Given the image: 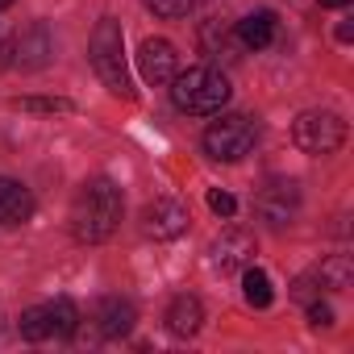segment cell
<instances>
[{"mask_svg": "<svg viewBox=\"0 0 354 354\" xmlns=\"http://www.w3.org/2000/svg\"><path fill=\"white\" fill-rule=\"evenodd\" d=\"M350 38H354V26H350V21H342V26H337V42H350Z\"/></svg>", "mask_w": 354, "mask_h": 354, "instance_id": "cb8c5ba5", "label": "cell"}, {"mask_svg": "<svg viewBox=\"0 0 354 354\" xmlns=\"http://www.w3.org/2000/svg\"><path fill=\"white\" fill-rule=\"evenodd\" d=\"M55 55V38L42 21L26 26L13 34V42L0 46V67H17V71H42Z\"/></svg>", "mask_w": 354, "mask_h": 354, "instance_id": "8992f818", "label": "cell"}, {"mask_svg": "<svg viewBox=\"0 0 354 354\" xmlns=\"http://www.w3.org/2000/svg\"><path fill=\"white\" fill-rule=\"evenodd\" d=\"M46 313H50V333L75 337V329H80V308H75L67 296H59L55 304H46Z\"/></svg>", "mask_w": 354, "mask_h": 354, "instance_id": "e0dca14e", "label": "cell"}, {"mask_svg": "<svg viewBox=\"0 0 354 354\" xmlns=\"http://www.w3.org/2000/svg\"><path fill=\"white\" fill-rule=\"evenodd\" d=\"M138 71H142L146 84L162 88V84L175 80V71H180V55H175V46L167 38H146L142 50H138Z\"/></svg>", "mask_w": 354, "mask_h": 354, "instance_id": "30bf717a", "label": "cell"}, {"mask_svg": "<svg viewBox=\"0 0 354 354\" xmlns=\"http://www.w3.org/2000/svg\"><path fill=\"white\" fill-rule=\"evenodd\" d=\"M88 59L100 75V84L121 96V100H133V80H129V63H125V38H121V26L113 17H104L88 42Z\"/></svg>", "mask_w": 354, "mask_h": 354, "instance_id": "3957f363", "label": "cell"}, {"mask_svg": "<svg viewBox=\"0 0 354 354\" xmlns=\"http://www.w3.org/2000/svg\"><path fill=\"white\" fill-rule=\"evenodd\" d=\"M308 325L329 329V325H333V308H329V304H321V300H313V304H308Z\"/></svg>", "mask_w": 354, "mask_h": 354, "instance_id": "603a6c76", "label": "cell"}, {"mask_svg": "<svg viewBox=\"0 0 354 354\" xmlns=\"http://www.w3.org/2000/svg\"><path fill=\"white\" fill-rule=\"evenodd\" d=\"M342 5H350V0H321V9H342Z\"/></svg>", "mask_w": 354, "mask_h": 354, "instance_id": "d4e9b609", "label": "cell"}, {"mask_svg": "<svg viewBox=\"0 0 354 354\" xmlns=\"http://www.w3.org/2000/svg\"><path fill=\"white\" fill-rule=\"evenodd\" d=\"M13 109H21V113H71L75 104L63 96H17Z\"/></svg>", "mask_w": 354, "mask_h": 354, "instance_id": "ffe728a7", "label": "cell"}, {"mask_svg": "<svg viewBox=\"0 0 354 354\" xmlns=\"http://www.w3.org/2000/svg\"><path fill=\"white\" fill-rule=\"evenodd\" d=\"M292 142H296L304 154H313V158L333 154V150H342V142H346V121H342L333 109H308V113L296 117Z\"/></svg>", "mask_w": 354, "mask_h": 354, "instance_id": "5b68a950", "label": "cell"}, {"mask_svg": "<svg viewBox=\"0 0 354 354\" xmlns=\"http://www.w3.org/2000/svg\"><path fill=\"white\" fill-rule=\"evenodd\" d=\"M205 325V304L196 300V296H175L171 300V308H167V329L175 333V337H192L196 329Z\"/></svg>", "mask_w": 354, "mask_h": 354, "instance_id": "4fadbf2b", "label": "cell"}, {"mask_svg": "<svg viewBox=\"0 0 354 354\" xmlns=\"http://www.w3.org/2000/svg\"><path fill=\"white\" fill-rule=\"evenodd\" d=\"M125 201L113 180H88L71 201V234L80 242H109L121 225Z\"/></svg>", "mask_w": 354, "mask_h": 354, "instance_id": "6da1fadb", "label": "cell"}, {"mask_svg": "<svg viewBox=\"0 0 354 354\" xmlns=\"http://www.w3.org/2000/svg\"><path fill=\"white\" fill-rule=\"evenodd\" d=\"M21 337L26 342H46L50 337V313H46V304H34V308L21 313Z\"/></svg>", "mask_w": 354, "mask_h": 354, "instance_id": "d6986e66", "label": "cell"}, {"mask_svg": "<svg viewBox=\"0 0 354 354\" xmlns=\"http://www.w3.org/2000/svg\"><path fill=\"white\" fill-rule=\"evenodd\" d=\"M34 217V192L9 175H0V225H26Z\"/></svg>", "mask_w": 354, "mask_h": 354, "instance_id": "8fae6325", "label": "cell"}, {"mask_svg": "<svg viewBox=\"0 0 354 354\" xmlns=\"http://www.w3.org/2000/svg\"><path fill=\"white\" fill-rule=\"evenodd\" d=\"M254 250H259V242H254L250 230H225V234L213 242L209 263H213L217 275H234V271H242V267L254 263Z\"/></svg>", "mask_w": 354, "mask_h": 354, "instance_id": "9c48e42d", "label": "cell"}, {"mask_svg": "<svg viewBox=\"0 0 354 354\" xmlns=\"http://www.w3.org/2000/svg\"><path fill=\"white\" fill-rule=\"evenodd\" d=\"M142 5H146L154 17H167V21H175V17H188L196 0H142Z\"/></svg>", "mask_w": 354, "mask_h": 354, "instance_id": "44dd1931", "label": "cell"}, {"mask_svg": "<svg viewBox=\"0 0 354 354\" xmlns=\"http://www.w3.org/2000/svg\"><path fill=\"white\" fill-rule=\"evenodd\" d=\"M96 321H100V333H104V337H125V333L133 329V321H138V308H133V300L104 296Z\"/></svg>", "mask_w": 354, "mask_h": 354, "instance_id": "7c38bea8", "label": "cell"}, {"mask_svg": "<svg viewBox=\"0 0 354 354\" xmlns=\"http://www.w3.org/2000/svg\"><path fill=\"white\" fill-rule=\"evenodd\" d=\"M209 209H213L217 217H234V213H238V201H234L230 192H221V188H213V192H209Z\"/></svg>", "mask_w": 354, "mask_h": 354, "instance_id": "7402d4cb", "label": "cell"}, {"mask_svg": "<svg viewBox=\"0 0 354 354\" xmlns=\"http://www.w3.org/2000/svg\"><path fill=\"white\" fill-rule=\"evenodd\" d=\"M9 5H17V0H0V9H9Z\"/></svg>", "mask_w": 354, "mask_h": 354, "instance_id": "484cf974", "label": "cell"}, {"mask_svg": "<svg viewBox=\"0 0 354 354\" xmlns=\"http://www.w3.org/2000/svg\"><path fill=\"white\" fill-rule=\"evenodd\" d=\"M238 42L246 50H267L275 42V13H250L238 21Z\"/></svg>", "mask_w": 354, "mask_h": 354, "instance_id": "5bb4252c", "label": "cell"}, {"mask_svg": "<svg viewBox=\"0 0 354 354\" xmlns=\"http://www.w3.org/2000/svg\"><path fill=\"white\" fill-rule=\"evenodd\" d=\"M317 279H321V288H329V292H346V288L354 283V263H350V254L325 259L321 271H317Z\"/></svg>", "mask_w": 354, "mask_h": 354, "instance_id": "2e32d148", "label": "cell"}, {"mask_svg": "<svg viewBox=\"0 0 354 354\" xmlns=\"http://www.w3.org/2000/svg\"><path fill=\"white\" fill-rule=\"evenodd\" d=\"M230 80L217 71V67H188V71H175L171 80V100L175 109L184 113H196V117H209V113H221L230 104Z\"/></svg>", "mask_w": 354, "mask_h": 354, "instance_id": "7a4b0ae2", "label": "cell"}, {"mask_svg": "<svg viewBox=\"0 0 354 354\" xmlns=\"http://www.w3.org/2000/svg\"><path fill=\"white\" fill-rule=\"evenodd\" d=\"M254 209L275 230L292 225L296 213H300V188H296V180H267L263 192H259V201H254Z\"/></svg>", "mask_w": 354, "mask_h": 354, "instance_id": "ba28073f", "label": "cell"}, {"mask_svg": "<svg viewBox=\"0 0 354 354\" xmlns=\"http://www.w3.org/2000/svg\"><path fill=\"white\" fill-rule=\"evenodd\" d=\"M242 296H246V304H250V308H267V304L275 300L271 275H267V271H259L254 263H250V267H242Z\"/></svg>", "mask_w": 354, "mask_h": 354, "instance_id": "9a60e30c", "label": "cell"}, {"mask_svg": "<svg viewBox=\"0 0 354 354\" xmlns=\"http://www.w3.org/2000/svg\"><path fill=\"white\" fill-rule=\"evenodd\" d=\"M254 142H259V129H254V121L242 117V113H221V117L205 129V150H209V158H217V162H238V158H246V154L254 150Z\"/></svg>", "mask_w": 354, "mask_h": 354, "instance_id": "277c9868", "label": "cell"}, {"mask_svg": "<svg viewBox=\"0 0 354 354\" xmlns=\"http://www.w3.org/2000/svg\"><path fill=\"white\" fill-rule=\"evenodd\" d=\"M201 46H205V55H213V59L230 55V26H225L221 17H209V21L201 26Z\"/></svg>", "mask_w": 354, "mask_h": 354, "instance_id": "ac0fdd59", "label": "cell"}, {"mask_svg": "<svg viewBox=\"0 0 354 354\" xmlns=\"http://www.w3.org/2000/svg\"><path fill=\"white\" fill-rule=\"evenodd\" d=\"M188 221H192V213H188V205L184 201H171V196H158V201H150L146 209H142V234L146 238H154V242H171V238H180L184 230H188Z\"/></svg>", "mask_w": 354, "mask_h": 354, "instance_id": "52a82bcc", "label": "cell"}]
</instances>
